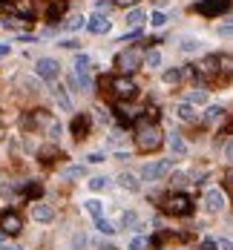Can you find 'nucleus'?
Here are the masks:
<instances>
[{"label": "nucleus", "instance_id": "nucleus-1", "mask_svg": "<svg viewBox=\"0 0 233 250\" xmlns=\"http://www.w3.org/2000/svg\"><path fill=\"white\" fill-rule=\"evenodd\" d=\"M135 144H138V150H144V153L161 147V129L156 126V121H150V118H141V121H138V126H135Z\"/></svg>", "mask_w": 233, "mask_h": 250}, {"label": "nucleus", "instance_id": "nucleus-2", "mask_svg": "<svg viewBox=\"0 0 233 250\" xmlns=\"http://www.w3.org/2000/svg\"><path fill=\"white\" fill-rule=\"evenodd\" d=\"M141 58H144V52H141L138 46H130V49H124V52L115 58V63H118V69L127 75V72H135V69L141 66Z\"/></svg>", "mask_w": 233, "mask_h": 250}, {"label": "nucleus", "instance_id": "nucleus-3", "mask_svg": "<svg viewBox=\"0 0 233 250\" xmlns=\"http://www.w3.org/2000/svg\"><path fill=\"white\" fill-rule=\"evenodd\" d=\"M167 210H170L173 216H187V213L193 210V201H190V196L176 193V196H170V198H167Z\"/></svg>", "mask_w": 233, "mask_h": 250}, {"label": "nucleus", "instance_id": "nucleus-4", "mask_svg": "<svg viewBox=\"0 0 233 250\" xmlns=\"http://www.w3.org/2000/svg\"><path fill=\"white\" fill-rule=\"evenodd\" d=\"M35 72H37L43 81H55L58 72H61V66H58L55 58H37V61H35Z\"/></svg>", "mask_w": 233, "mask_h": 250}, {"label": "nucleus", "instance_id": "nucleus-5", "mask_svg": "<svg viewBox=\"0 0 233 250\" xmlns=\"http://www.w3.org/2000/svg\"><path fill=\"white\" fill-rule=\"evenodd\" d=\"M109 89L118 95V98H133L135 95V84L127 78V75H115V78L109 81Z\"/></svg>", "mask_w": 233, "mask_h": 250}, {"label": "nucleus", "instance_id": "nucleus-6", "mask_svg": "<svg viewBox=\"0 0 233 250\" xmlns=\"http://www.w3.org/2000/svg\"><path fill=\"white\" fill-rule=\"evenodd\" d=\"M170 161H156V164H147L144 170H141V179L144 181H159V179H164L167 173H170Z\"/></svg>", "mask_w": 233, "mask_h": 250}, {"label": "nucleus", "instance_id": "nucleus-7", "mask_svg": "<svg viewBox=\"0 0 233 250\" xmlns=\"http://www.w3.org/2000/svg\"><path fill=\"white\" fill-rule=\"evenodd\" d=\"M20 230H23V221L18 213H0V233L3 236H15Z\"/></svg>", "mask_w": 233, "mask_h": 250}, {"label": "nucleus", "instance_id": "nucleus-8", "mask_svg": "<svg viewBox=\"0 0 233 250\" xmlns=\"http://www.w3.org/2000/svg\"><path fill=\"white\" fill-rule=\"evenodd\" d=\"M204 210H207V213L225 210V193H222V190H207V193H204Z\"/></svg>", "mask_w": 233, "mask_h": 250}, {"label": "nucleus", "instance_id": "nucleus-9", "mask_svg": "<svg viewBox=\"0 0 233 250\" xmlns=\"http://www.w3.org/2000/svg\"><path fill=\"white\" fill-rule=\"evenodd\" d=\"M228 6H231V0H201L199 6H196V12L201 15H219V12H228Z\"/></svg>", "mask_w": 233, "mask_h": 250}, {"label": "nucleus", "instance_id": "nucleus-10", "mask_svg": "<svg viewBox=\"0 0 233 250\" xmlns=\"http://www.w3.org/2000/svg\"><path fill=\"white\" fill-rule=\"evenodd\" d=\"M109 26H112V23L107 20V15H98V12H95V18L87 23V29L92 32V35H107V32H109Z\"/></svg>", "mask_w": 233, "mask_h": 250}, {"label": "nucleus", "instance_id": "nucleus-11", "mask_svg": "<svg viewBox=\"0 0 233 250\" xmlns=\"http://www.w3.org/2000/svg\"><path fill=\"white\" fill-rule=\"evenodd\" d=\"M167 144H170V153H173V156H179V158L187 156V144H184V138H181V135H176V132H173V135H167Z\"/></svg>", "mask_w": 233, "mask_h": 250}, {"label": "nucleus", "instance_id": "nucleus-12", "mask_svg": "<svg viewBox=\"0 0 233 250\" xmlns=\"http://www.w3.org/2000/svg\"><path fill=\"white\" fill-rule=\"evenodd\" d=\"M32 219H35V221H43V224H46V221L55 219V210H52L49 204H32Z\"/></svg>", "mask_w": 233, "mask_h": 250}, {"label": "nucleus", "instance_id": "nucleus-13", "mask_svg": "<svg viewBox=\"0 0 233 250\" xmlns=\"http://www.w3.org/2000/svg\"><path fill=\"white\" fill-rule=\"evenodd\" d=\"M176 115H179L181 121H190V124H193V121L199 118V115H196V107H193V104H187V101L176 107Z\"/></svg>", "mask_w": 233, "mask_h": 250}, {"label": "nucleus", "instance_id": "nucleus-14", "mask_svg": "<svg viewBox=\"0 0 233 250\" xmlns=\"http://www.w3.org/2000/svg\"><path fill=\"white\" fill-rule=\"evenodd\" d=\"M118 184L124 190H130V193H138V190H141V184H138V179H135L133 173H121V176H118Z\"/></svg>", "mask_w": 233, "mask_h": 250}, {"label": "nucleus", "instance_id": "nucleus-15", "mask_svg": "<svg viewBox=\"0 0 233 250\" xmlns=\"http://www.w3.org/2000/svg\"><path fill=\"white\" fill-rule=\"evenodd\" d=\"M12 12H18L23 20H29L32 18V3L29 0H12Z\"/></svg>", "mask_w": 233, "mask_h": 250}, {"label": "nucleus", "instance_id": "nucleus-16", "mask_svg": "<svg viewBox=\"0 0 233 250\" xmlns=\"http://www.w3.org/2000/svg\"><path fill=\"white\" fill-rule=\"evenodd\" d=\"M121 224H124V227H130V230H138L141 219H138V213H135V210H124V213H121Z\"/></svg>", "mask_w": 233, "mask_h": 250}, {"label": "nucleus", "instance_id": "nucleus-17", "mask_svg": "<svg viewBox=\"0 0 233 250\" xmlns=\"http://www.w3.org/2000/svg\"><path fill=\"white\" fill-rule=\"evenodd\" d=\"M144 18H147V15H144L141 9H130V12H127V26H133V29H138V26L144 23Z\"/></svg>", "mask_w": 233, "mask_h": 250}, {"label": "nucleus", "instance_id": "nucleus-18", "mask_svg": "<svg viewBox=\"0 0 233 250\" xmlns=\"http://www.w3.org/2000/svg\"><path fill=\"white\" fill-rule=\"evenodd\" d=\"M84 26H87V18H84V15H72L67 23H64L67 32H78V29H84Z\"/></svg>", "mask_w": 233, "mask_h": 250}, {"label": "nucleus", "instance_id": "nucleus-19", "mask_svg": "<svg viewBox=\"0 0 233 250\" xmlns=\"http://www.w3.org/2000/svg\"><path fill=\"white\" fill-rule=\"evenodd\" d=\"M84 207H87V213H90L92 219H98V216H104V204H101L98 198H90V201H84Z\"/></svg>", "mask_w": 233, "mask_h": 250}, {"label": "nucleus", "instance_id": "nucleus-20", "mask_svg": "<svg viewBox=\"0 0 233 250\" xmlns=\"http://www.w3.org/2000/svg\"><path fill=\"white\" fill-rule=\"evenodd\" d=\"M87 126H90V118H87V115H81V118H75V121H72V132H75L78 138H84V135H87Z\"/></svg>", "mask_w": 233, "mask_h": 250}, {"label": "nucleus", "instance_id": "nucleus-21", "mask_svg": "<svg viewBox=\"0 0 233 250\" xmlns=\"http://www.w3.org/2000/svg\"><path fill=\"white\" fill-rule=\"evenodd\" d=\"M141 63H144V66H150V69H156V66L161 63V52H159V49H150V52L141 58Z\"/></svg>", "mask_w": 233, "mask_h": 250}, {"label": "nucleus", "instance_id": "nucleus-22", "mask_svg": "<svg viewBox=\"0 0 233 250\" xmlns=\"http://www.w3.org/2000/svg\"><path fill=\"white\" fill-rule=\"evenodd\" d=\"M52 95H55V101L61 104V109H72V101H69V95L64 92V87H55V89H52Z\"/></svg>", "mask_w": 233, "mask_h": 250}, {"label": "nucleus", "instance_id": "nucleus-23", "mask_svg": "<svg viewBox=\"0 0 233 250\" xmlns=\"http://www.w3.org/2000/svg\"><path fill=\"white\" fill-rule=\"evenodd\" d=\"M95 227H98V233H107V236H112V233H115V224H112L109 219H104V216L95 219Z\"/></svg>", "mask_w": 233, "mask_h": 250}, {"label": "nucleus", "instance_id": "nucleus-24", "mask_svg": "<svg viewBox=\"0 0 233 250\" xmlns=\"http://www.w3.org/2000/svg\"><path fill=\"white\" fill-rule=\"evenodd\" d=\"M107 187H109V179H107V176L90 179V190H92V193H101V190H107Z\"/></svg>", "mask_w": 233, "mask_h": 250}, {"label": "nucleus", "instance_id": "nucleus-25", "mask_svg": "<svg viewBox=\"0 0 233 250\" xmlns=\"http://www.w3.org/2000/svg\"><path fill=\"white\" fill-rule=\"evenodd\" d=\"M199 49H201V43H199V40H193V37H184V40H181V52L193 55V52H199Z\"/></svg>", "mask_w": 233, "mask_h": 250}, {"label": "nucleus", "instance_id": "nucleus-26", "mask_svg": "<svg viewBox=\"0 0 233 250\" xmlns=\"http://www.w3.org/2000/svg\"><path fill=\"white\" fill-rule=\"evenodd\" d=\"M115 112H118V118H121V121H133V118H135L133 107H127V104H118V107H115Z\"/></svg>", "mask_w": 233, "mask_h": 250}, {"label": "nucleus", "instance_id": "nucleus-27", "mask_svg": "<svg viewBox=\"0 0 233 250\" xmlns=\"http://www.w3.org/2000/svg\"><path fill=\"white\" fill-rule=\"evenodd\" d=\"M72 66H75V72H90V55H84V52H81V55L75 58Z\"/></svg>", "mask_w": 233, "mask_h": 250}, {"label": "nucleus", "instance_id": "nucleus-28", "mask_svg": "<svg viewBox=\"0 0 233 250\" xmlns=\"http://www.w3.org/2000/svg\"><path fill=\"white\" fill-rule=\"evenodd\" d=\"M87 248V233H72V250H84Z\"/></svg>", "mask_w": 233, "mask_h": 250}, {"label": "nucleus", "instance_id": "nucleus-29", "mask_svg": "<svg viewBox=\"0 0 233 250\" xmlns=\"http://www.w3.org/2000/svg\"><path fill=\"white\" fill-rule=\"evenodd\" d=\"M187 104H193V107H201V104H207V92H196V89H193V92H190V98H187Z\"/></svg>", "mask_w": 233, "mask_h": 250}, {"label": "nucleus", "instance_id": "nucleus-30", "mask_svg": "<svg viewBox=\"0 0 233 250\" xmlns=\"http://www.w3.org/2000/svg\"><path fill=\"white\" fill-rule=\"evenodd\" d=\"M64 9H67L64 3H52V6H49V12H46V18H49V20H58V18L64 15Z\"/></svg>", "mask_w": 233, "mask_h": 250}, {"label": "nucleus", "instance_id": "nucleus-31", "mask_svg": "<svg viewBox=\"0 0 233 250\" xmlns=\"http://www.w3.org/2000/svg\"><path fill=\"white\" fill-rule=\"evenodd\" d=\"M150 23H153L156 29H161V26H167V15L164 12H153V15H150Z\"/></svg>", "mask_w": 233, "mask_h": 250}, {"label": "nucleus", "instance_id": "nucleus-32", "mask_svg": "<svg viewBox=\"0 0 233 250\" xmlns=\"http://www.w3.org/2000/svg\"><path fill=\"white\" fill-rule=\"evenodd\" d=\"M222 115H225V109H222V107H207V112H204V118H207V121H219Z\"/></svg>", "mask_w": 233, "mask_h": 250}, {"label": "nucleus", "instance_id": "nucleus-33", "mask_svg": "<svg viewBox=\"0 0 233 250\" xmlns=\"http://www.w3.org/2000/svg\"><path fill=\"white\" fill-rule=\"evenodd\" d=\"M164 81H167V84H176V81H181V72H179V69H167V72H164Z\"/></svg>", "mask_w": 233, "mask_h": 250}, {"label": "nucleus", "instance_id": "nucleus-34", "mask_svg": "<svg viewBox=\"0 0 233 250\" xmlns=\"http://www.w3.org/2000/svg\"><path fill=\"white\" fill-rule=\"evenodd\" d=\"M147 248V239L144 236H135L133 242H130V250H144Z\"/></svg>", "mask_w": 233, "mask_h": 250}, {"label": "nucleus", "instance_id": "nucleus-35", "mask_svg": "<svg viewBox=\"0 0 233 250\" xmlns=\"http://www.w3.org/2000/svg\"><path fill=\"white\" fill-rule=\"evenodd\" d=\"M109 6H112V3H107V0H98V3H95V12H98V15H107V12H109Z\"/></svg>", "mask_w": 233, "mask_h": 250}, {"label": "nucleus", "instance_id": "nucleus-36", "mask_svg": "<svg viewBox=\"0 0 233 250\" xmlns=\"http://www.w3.org/2000/svg\"><path fill=\"white\" fill-rule=\"evenodd\" d=\"M121 144V129H112V135H109V147H118Z\"/></svg>", "mask_w": 233, "mask_h": 250}, {"label": "nucleus", "instance_id": "nucleus-37", "mask_svg": "<svg viewBox=\"0 0 233 250\" xmlns=\"http://www.w3.org/2000/svg\"><path fill=\"white\" fill-rule=\"evenodd\" d=\"M81 173H84V167H69L64 176H67V179H75V176H81Z\"/></svg>", "mask_w": 233, "mask_h": 250}, {"label": "nucleus", "instance_id": "nucleus-38", "mask_svg": "<svg viewBox=\"0 0 233 250\" xmlns=\"http://www.w3.org/2000/svg\"><path fill=\"white\" fill-rule=\"evenodd\" d=\"M201 250H216V239H204L201 242Z\"/></svg>", "mask_w": 233, "mask_h": 250}, {"label": "nucleus", "instance_id": "nucleus-39", "mask_svg": "<svg viewBox=\"0 0 233 250\" xmlns=\"http://www.w3.org/2000/svg\"><path fill=\"white\" fill-rule=\"evenodd\" d=\"M231 239H222V242H216V250H231Z\"/></svg>", "mask_w": 233, "mask_h": 250}, {"label": "nucleus", "instance_id": "nucleus-40", "mask_svg": "<svg viewBox=\"0 0 233 250\" xmlns=\"http://www.w3.org/2000/svg\"><path fill=\"white\" fill-rule=\"evenodd\" d=\"M61 46H64V49H78V46H81V43H78V40H64V43H61Z\"/></svg>", "mask_w": 233, "mask_h": 250}, {"label": "nucleus", "instance_id": "nucleus-41", "mask_svg": "<svg viewBox=\"0 0 233 250\" xmlns=\"http://www.w3.org/2000/svg\"><path fill=\"white\" fill-rule=\"evenodd\" d=\"M184 179H187L184 173H176V176H173V184H184Z\"/></svg>", "mask_w": 233, "mask_h": 250}, {"label": "nucleus", "instance_id": "nucleus-42", "mask_svg": "<svg viewBox=\"0 0 233 250\" xmlns=\"http://www.w3.org/2000/svg\"><path fill=\"white\" fill-rule=\"evenodd\" d=\"M9 52H12V46H9V43H0V58H6Z\"/></svg>", "mask_w": 233, "mask_h": 250}, {"label": "nucleus", "instance_id": "nucleus-43", "mask_svg": "<svg viewBox=\"0 0 233 250\" xmlns=\"http://www.w3.org/2000/svg\"><path fill=\"white\" fill-rule=\"evenodd\" d=\"M18 40H20V43H35L32 35H18Z\"/></svg>", "mask_w": 233, "mask_h": 250}, {"label": "nucleus", "instance_id": "nucleus-44", "mask_svg": "<svg viewBox=\"0 0 233 250\" xmlns=\"http://www.w3.org/2000/svg\"><path fill=\"white\" fill-rule=\"evenodd\" d=\"M135 3H138V0H115V6H124V9H127V6H135Z\"/></svg>", "mask_w": 233, "mask_h": 250}, {"label": "nucleus", "instance_id": "nucleus-45", "mask_svg": "<svg viewBox=\"0 0 233 250\" xmlns=\"http://www.w3.org/2000/svg\"><path fill=\"white\" fill-rule=\"evenodd\" d=\"M90 161H92V164H101V161H104V156H101V153H92V156H90Z\"/></svg>", "mask_w": 233, "mask_h": 250}, {"label": "nucleus", "instance_id": "nucleus-46", "mask_svg": "<svg viewBox=\"0 0 233 250\" xmlns=\"http://www.w3.org/2000/svg\"><path fill=\"white\" fill-rule=\"evenodd\" d=\"M231 156H233V147H231V141H228V144H225V158L231 161Z\"/></svg>", "mask_w": 233, "mask_h": 250}, {"label": "nucleus", "instance_id": "nucleus-47", "mask_svg": "<svg viewBox=\"0 0 233 250\" xmlns=\"http://www.w3.org/2000/svg\"><path fill=\"white\" fill-rule=\"evenodd\" d=\"M0 250H20V248H18V245H9V242H3V245H0Z\"/></svg>", "mask_w": 233, "mask_h": 250}, {"label": "nucleus", "instance_id": "nucleus-48", "mask_svg": "<svg viewBox=\"0 0 233 250\" xmlns=\"http://www.w3.org/2000/svg\"><path fill=\"white\" fill-rule=\"evenodd\" d=\"M101 250H115L112 245H101Z\"/></svg>", "mask_w": 233, "mask_h": 250}, {"label": "nucleus", "instance_id": "nucleus-49", "mask_svg": "<svg viewBox=\"0 0 233 250\" xmlns=\"http://www.w3.org/2000/svg\"><path fill=\"white\" fill-rule=\"evenodd\" d=\"M3 242H6V236H3V233H0V245H3Z\"/></svg>", "mask_w": 233, "mask_h": 250}]
</instances>
